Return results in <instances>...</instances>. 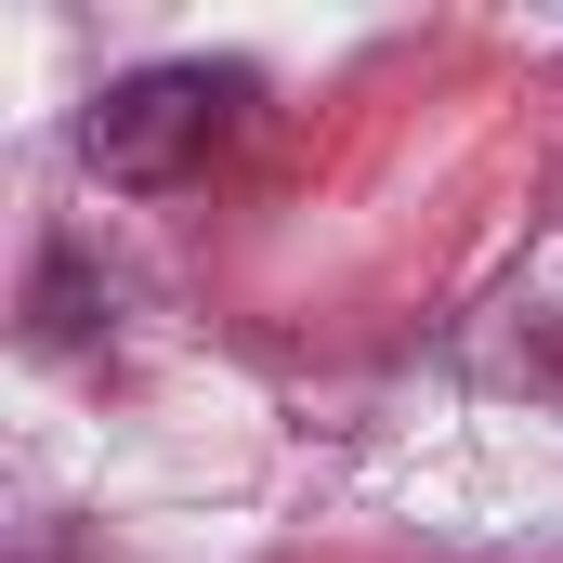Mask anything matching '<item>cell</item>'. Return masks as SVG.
<instances>
[{
  "label": "cell",
  "mask_w": 563,
  "mask_h": 563,
  "mask_svg": "<svg viewBox=\"0 0 563 563\" xmlns=\"http://www.w3.org/2000/svg\"><path fill=\"white\" fill-rule=\"evenodd\" d=\"M236 119H250V79L236 66H144V79H119L106 106H92V170L106 184H184L197 157H223L236 144Z\"/></svg>",
  "instance_id": "cell-1"
}]
</instances>
